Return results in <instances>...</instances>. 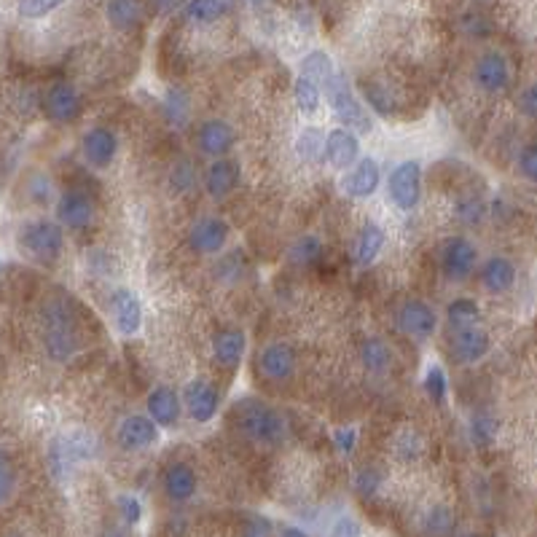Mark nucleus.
I'll use <instances>...</instances> for the list:
<instances>
[{
	"mask_svg": "<svg viewBox=\"0 0 537 537\" xmlns=\"http://www.w3.org/2000/svg\"><path fill=\"white\" fill-rule=\"evenodd\" d=\"M237 425L250 441H258V444H274L285 436L282 417L261 401L242 403L237 411Z\"/></svg>",
	"mask_w": 537,
	"mask_h": 537,
	"instance_id": "obj_1",
	"label": "nucleus"
},
{
	"mask_svg": "<svg viewBox=\"0 0 537 537\" xmlns=\"http://www.w3.org/2000/svg\"><path fill=\"white\" fill-rule=\"evenodd\" d=\"M325 94H328V102L333 108V113L347 124V126H355L358 132L368 134L374 129V121L371 116L366 113V108L358 102V97L352 94V89L347 86V81L342 75H333L328 83H325Z\"/></svg>",
	"mask_w": 537,
	"mask_h": 537,
	"instance_id": "obj_2",
	"label": "nucleus"
},
{
	"mask_svg": "<svg viewBox=\"0 0 537 537\" xmlns=\"http://www.w3.org/2000/svg\"><path fill=\"white\" fill-rule=\"evenodd\" d=\"M420 178H422V169L417 161H401L393 172H390V180H387V191H390V199L406 212V210H414L417 202H420Z\"/></svg>",
	"mask_w": 537,
	"mask_h": 537,
	"instance_id": "obj_3",
	"label": "nucleus"
},
{
	"mask_svg": "<svg viewBox=\"0 0 537 537\" xmlns=\"http://www.w3.org/2000/svg\"><path fill=\"white\" fill-rule=\"evenodd\" d=\"M22 245L35 256V258H56L62 253V231L54 226V223H46V221H35V223H27L22 229Z\"/></svg>",
	"mask_w": 537,
	"mask_h": 537,
	"instance_id": "obj_4",
	"label": "nucleus"
},
{
	"mask_svg": "<svg viewBox=\"0 0 537 537\" xmlns=\"http://www.w3.org/2000/svg\"><path fill=\"white\" fill-rule=\"evenodd\" d=\"M156 438H159L156 422L148 420V417H140V414L126 417V420L118 425V430H116V441H118V446L126 449V452H140V449L156 444Z\"/></svg>",
	"mask_w": 537,
	"mask_h": 537,
	"instance_id": "obj_5",
	"label": "nucleus"
},
{
	"mask_svg": "<svg viewBox=\"0 0 537 537\" xmlns=\"http://www.w3.org/2000/svg\"><path fill=\"white\" fill-rule=\"evenodd\" d=\"M441 266L449 280H465L476 266V247L463 237L449 239L441 253Z\"/></svg>",
	"mask_w": 537,
	"mask_h": 537,
	"instance_id": "obj_6",
	"label": "nucleus"
},
{
	"mask_svg": "<svg viewBox=\"0 0 537 537\" xmlns=\"http://www.w3.org/2000/svg\"><path fill=\"white\" fill-rule=\"evenodd\" d=\"M43 110L48 113V118L59 121V124H67L73 118H78L81 113V97L78 91L70 86V83H54L46 97H43Z\"/></svg>",
	"mask_w": 537,
	"mask_h": 537,
	"instance_id": "obj_7",
	"label": "nucleus"
},
{
	"mask_svg": "<svg viewBox=\"0 0 537 537\" xmlns=\"http://www.w3.org/2000/svg\"><path fill=\"white\" fill-rule=\"evenodd\" d=\"M436 325H438V317H436L433 307H428L422 301H406L398 309V328L406 336L425 339V336H430L436 331Z\"/></svg>",
	"mask_w": 537,
	"mask_h": 537,
	"instance_id": "obj_8",
	"label": "nucleus"
},
{
	"mask_svg": "<svg viewBox=\"0 0 537 537\" xmlns=\"http://www.w3.org/2000/svg\"><path fill=\"white\" fill-rule=\"evenodd\" d=\"M229 239V226L221 218H202L188 231V245L196 253H218Z\"/></svg>",
	"mask_w": 537,
	"mask_h": 537,
	"instance_id": "obj_9",
	"label": "nucleus"
},
{
	"mask_svg": "<svg viewBox=\"0 0 537 537\" xmlns=\"http://www.w3.org/2000/svg\"><path fill=\"white\" fill-rule=\"evenodd\" d=\"M258 368H261V374H264L266 379L282 382V379H288V377L293 374V368H296V355H293V350H290L288 344L274 342V344L264 347V352H261V358H258Z\"/></svg>",
	"mask_w": 537,
	"mask_h": 537,
	"instance_id": "obj_10",
	"label": "nucleus"
},
{
	"mask_svg": "<svg viewBox=\"0 0 537 537\" xmlns=\"http://www.w3.org/2000/svg\"><path fill=\"white\" fill-rule=\"evenodd\" d=\"M56 218L67 229H86L91 223V202L81 191H65L56 202Z\"/></svg>",
	"mask_w": 537,
	"mask_h": 537,
	"instance_id": "obj_11",
	"label": "nucleus"
},
{
	"mask_svg": "<svg viewBox=\"0 0 537 537\" xmlns=\"http://www.w3.org/2000/svg\"><path fill=\"white\" fill-rule=\"evenodd\" d=\"M186 406L191 420L196 422H210L218 411V393L210 382L196 379L186 387Z\"/></svg>",
	"mask_w": 537,
	"mask_h": 537,
	"instance_id": "obj_12",
	"label": "nucleus"
},
{
	"mask_svg": "<svg viewBox=\"0 0 537 537\" xmlns=\"http://www.w3.org/2000/svg\"><path fill=\"white\" fill-rule=\"evenodd\" d=\"M476 83L484 89V91H503L511 81V73H508V62L503 54L492 51V54H484L476 65Z\"/></svg>",
	"mask_w": 537,
	"mask_h": 537,
	"instance_id": "obj_13",
	"label": "nucleus"
},
{
	"mask_svg": "<svg viewBox=\"0 0 537 537\" xmlns=\"http://www.w3.org/2000/svg\"><path fill=\"white\" fill-rule=\"evenodd\" d=\"M116 148H118L116 134L105 126H91L83 134V156L94 167H108L116 156Z\"/></svg>",
	"mask_w": 537,
	"mask_h": 537,
	"instance_id": "obj_14",
	"label": "nucleus"
},
{
	"mask_svg": "<svg viewBox=\"0 0 537 537\" xmlns=\"http://www.w3.org/2000/svg\"><path fill=\"white\" fill-rule=\"evenodd\" d=\"M110 309H113L116 328H118L124 336L137 333V328H140V323H143V309H140V301H137V296H134L132 290H126V288L116 290V293H113Z\"/></svg>",
	"mask_w": 537,
	"mask_h": 537,
	"instance_id": "obj_15",
	"label": "nucleus"
},
{
	"mask_svg": "<svg viewBox=\"0 0 537 537\" xmlns=\"http://www.w3.org/2000/svg\"><path fill=\"white\" fill-rule=\"evenodd\" d=\"M487 352H489V333H487V331H481V328H471V331L455 333V342H452V358H455L460 366L476 363V360H481Z\"/></svg>",
	"mask_w": 537,
	"mask_h": 537,
	"instance_id": "obj_16",
	"label": "nucleus"
},
{
	"mask_svg": "<svg viewBox=\"0 0 537 537\" xmlns=\"http://www.w3.org/2000/svg\"><path fill=\"white\" fill-rule=\"evenodd\" d=\"M358 148H360V143H358V137L350 132V129H333L331 134H328V140H325V156H328V161L336 167V169H347V167H352L355 164V159H358Z\"/></svg>",
	"mask_w": 537,
	"mask_h": 537,
	"instance_id": "obj_17",
	"label": "nucleus"
},
{
	"mask_svg": "<svg viewBox=\"0 0 537 537\" xmlns=\"http://www.w3.org/2000/svg\"><path fill=\"white\" fill-rule=\"evenodd\" d=\"M148 414L161 428H175L180 420V398L169 387H156L148 395Z\"/></svg>",
	"mask_w": 537,
	"mask_h": 537,
	"instance_id": "obj_18",
	"label": "nucleus"
},
{
	"mask_svg": "<svg viewBox=\"0 0 537 537\" xmlns=\"http://www.w3.org/2000/svg\"><path fill=\"white\" fill-rule=\"evenodd\" d=\"M379 164L374 159H363L358 161V167L347 175L344 180V191L355 199H368L377 188H379Z\"/></svg>",
	"mask_w": 537,
	"mask_h": 537,
	"instance_id": "obj_19",
	"label": "nucleus"
},
{
	"mask_svg": "<svg viewBox=\"0 0 537 537\" xmlns=\"http://www.w3.org/2000/svg\"><path fill=\"white\" fill-rule=\"evenodd\" d=\"M199 148L210 156H223L231 143H234V132L226 121H204L199 129Z\"/></svg>",
	"mask_w": 537,
	"mask_h": 537,
	"instance_id": "obj_20",
	"label": "nucleus"
},
{
	"mask_svg": "<svg viewBox=\"0 0 537 537\" xmlns=\"http://www.w3.org/2000/svg\"><path fill=\"white\" fill-rule=\"evenodd\" d=\"M514 280H516V269H514V264H511L508 258H503V256L489 258V261L484 264V269H481V282H484V288L492 290V293H506V290L514 285Z\"/></svg>",
	"mask_w": 537,
	"mask_h": 537,
	"instance_id": "obj_21",
	"label": "nucleus"
},
{
	"mask_svg": "<svg viewBox=\"0 0 537 537\" xmlns=\"http://www.w3.org/2000/svg\"><path fill=\"white\" fill-rule=\"evenodd\" d=\"M237 180H239V169H237L234 161H215V164L207 167L204 188H207L210 196L221 199V196H226L237 186Z\"/></svg>",
	"mask_w": 537,
	"mask_h": 537,
	"instance_id": "obj_22",
	"label": "nucleus"
},
{
	"mask_svg": "<svg viewBox=\"0 0 537 537\" xmlns=\"http://www.w3.org/2000/svg\"><path fill=\"white\" fill-rule=\"evenodd\" d=\"M164 492H167V498H172L178 503L188 500L196 492V476H194V471L188 465H183V463L172 465L164 473Z\"/></svg>",
	"mask_w": 537,
	"mask_h": 537,
	"instance_id": "obj_23",
	"label": "nucleus"
},
{
	"mask_svg": "<svg viewBox=\"0 0 537 537\" xmlns=\"http://www.w3.org/2000/svg\"><path fill=\"white\" fill-rule=\"evenodd\" d=\"M212 350H215L218 363L226 366V368H231V366L239 363V358H242V352H245V333H242V331H234V328L221 331V333L215 336V342H212Z\"/></svg>",
	"mask_w": 537,
	"mask_h": 537,
	"instance_id": "obj_24",
	"label": "nucleus"
},
{
	"mask_svg": "<svg viewBox=\"0 0 537 537\" xmlns=\"http://www.w3.org/2000/svg\"><path fill=\"white\" fill-rule=\"evenodd\" d=\"M446 317H449V328H452L455 333H463V331L476 328V323H479V317H481V309H479V304L471 301V299H457V301L449 304Z\"/></svg>",
	"mask_w": 537,
	"mask_h": 537,
	"instance_id": "obj_25",
	"label": "nucleus"
},
{
	"mask_svg": "<svg viewBox=\"0 0 537 537\" xmlns=\"http://www.w3.org/2000/svg\"><path fill=\"white\" fill-rule=\"evenodd\" d=\"M382 247H385V231H382L379 226H366L363 234H360L358 242H355V250H352L355 264H360V266L371 264V261L379 256Z\"/></svg>",
	"mask_w": 537,
	"mask_h": 537,
	"instance_id": "obj_26",
	"label": "nucleus"
},
{
	"mask_svg": "<svg viewBox=\"0 0 537 537\" xmlns=\"http://www.w3.org/2000/svg\"><path fill=\"white\" fill-rule=\"evenodd\" d=\"M301 78L307 81H331L333 78V65H331V56L325 51H309L304 59H301Z\"/></svg>",
	"mask_w": 537,
	"mask_h": 537,
	"instance_id": "obj_27",
	"label": "nucleus"
},
{
	"mask_svg": "<svg viewBox=\"0 0 537 537\" xmlns=\"http://www.w3.org/2000/svg\"><path fill=\"white\" fill-rule=\"evenodd\" d=\"M360 358H363V366L371 371V374H387L390 371V350L385 347V342L379 339H368L363 342L360 347Z\"/></svg>",
	"mask_w": 537,
	"mask_h": 537,
	"instance_id": "obj_28",
	"label": "nucleus"
},
{
	"mask_svg": "<svg viewBox=\"0 0 537 537\" xmlns=\"http://www.w3.org/2000/svg\"><path fill=\"white\" fill-rule=\"evenodd\" d=\"M455 533V514L446 506H436L425 516V535L428 537H449Z\"/></svg>",
	"mask_w": 537,
	"mask_h": 537,
	"instance_id": "obj_29",
	"label": "nucleus"
},
{
	"mask_svg": "<svg viewBox=\"0 0 537 537\" xmlns=\"http://www.w3.org/2000/svg\"><path fill=\"white\" fill-rule=\"evenodd\" d=\"M325 140L328 137H323V132L320 129H315V126H309V129H304L301 134H299V156L304 159V161H320L323 159V153H325Z\"/></svg>",
	"mask_w": 537,
	"mask_h": 537,
	"instance_id": "obj_30",
	"label": "nucleus"
},
{
	"mask_svg": "<svg viewBox=\"0 0 537 537\" xmlns=\"http://www.w3.org/2000/svg\"><path fill=\"white\" fill-rule=\"evenodd\" d=\"M320 253H323V245H320V239H317V237H312V234H307V237H299V239L290 245V250H288L290 261H293V264H299V266H307V264L317 261V258H320Z\"/></svg>",
	"mask_w": 537,
	"mask_h": 537,
	"instance_id": "obj_31",
	"label": "nucleus"
},
{
	"mask_svg": "<svg viewBox=\"0 0 537 537\" xmlns=\"http://www.w3.org/2000/svg\"><path fill=\"white\" fill-rule=\"evenodd\" d=\"M293 94H296V105H299L301 113L312 116V113L317 110V105H320V91H317V86H315L312 81L299 78L296 86H293Z\"/></svg>",
	"mask_w": 537,
	"mask_h": 537,
	"instance_id": "obj_32",
	"label": "nucleus"
},
{
	"mask_svg": "<svg viewBox=\"0 0 537 537\" xmlns=\"http://www.w3.org/2000/svg\"><path fill=\"white\" fill-rule=\"evenodd\" d=\"M137 11H140L137 3H108L110 24L118 27V30H129L137 22Z\"/></svg>",
	"mask_w": 537,
	"mask_h": 537,
	"instance_id": "obj_33",
	"label": "nucleus"
},
{
	"mask_svg": "<svg viewBox=\"0 0 537 537\" xmlns=\"http://www.w3.org/2000/svg\"><path fill=\"white\" fill-rule=\"evenodd\" d=\"M471 436H473V441H476L479 446H487V444H492L495 436H498V422H495L489 414H476L473 422H471Z\"/></svg>",
	"mask_w": 537,
	"mask_h": 537,
	"instance_id": "obj_34",
	"label": "nucleus"
},
{
	"mask_svg": "<svg viewBox=\"0 0 537 537\" xmlns=\"http://www.w3.org/2000/svg\"><path fill=\"white\" fill-rule=\"evenodd\" d=\"M226 11V3H204V0H196V3H188L186 5V13L196 22H212L215 16H221Z\"/></svg>",
	"mask_w": 537,
	"mask_h": 537,
	"instance_id": "obj_35",
	"label": "nucleus"
},
{
	"mask_svg": "<svg viewBox=\"0 0 537 537\" xmlns=\"http://www.w3.org/2000/svg\"><path fill=\"white\" fill-rule=\"evenodd\" d=\"M167 116H169V121H175V124H183V121H186V116H188V100H186L183 91H178V89L167 91Z\"/></svg>",
	"mask_w": 537,
	"mask_h": 537,
	"instance_id": "obj_36",
	"label": "nucleus"
},
{
	"mask_svg": "<svg viewBox=\"0 0 537 537\" xmlns=\"http://www.w3.org/2000/svg\"><path fill=\"white\" fill-rule=\"evenodd\" d=\"M425 390H428V395H430L433 401L444 403V398H446V377H444V371H441L438 366H433V368L425 374Z\"/></svg>",
	"mask_w": 537,
	"mask_h": 537,
	"instance_id": "obj_37",
	"label": "nucleus"
},
{
	"mask_svg": "<svg viewBox=\"0 0 537 537\" xmlns=\"http://www.w3.org/2000/svg\"><path fill=\"white\" fill-rule=\"evenodd\" d=\"M379 487H382V473H379L377 468H368V471H363V473L355 479V489H358L360 498H371Z\"/></svg>",
	"mask_w": 537,
	"mask_h": 537,
	"instance_id": "obj_38",
	"label": "nucleus"
},
{
	"mask_svg": "<svg viewBox=\"0 0 537 537\" xmlns=\"http://www.w3.org/2000/svg\"><path fill=\"white\" fill-rule=\"evenodd\" d=\"M519 169L527 180L537 183V143L527 145L522 153H519Z\"/></svg>",
	"mask_w": 537,
	"mask_h": 537,
	"instance_id": "obj_39",
	"label": "nucleus"
},
{
	"mask_svg": "<svg viewBox=\"0 0 537 537\" xmlns=\"http://www.w3.org/2000/svg\"><path fill=\"white\" fill-rule=\"evenodd\" d=\"M172 183L178 191H188L194 186V164L188 161H180L175 169H172Z\"/></svg>",
	"mask_w": 537,
	"mask_h": 537,
	"instance_id": "obj_40",
	"label": "nucleus"
},
{
	"mask_svg": "<svg viewBox=\"0 0 537 537\" xmlns=\"http://www.w3.org/2000/svg\"><path fill=\"white\" fill-rule=\"evenodd\" d=\"M118 511H121V516L126 519V524H137V522H140V514H143L137 498H132V495H121V498H118Z\"/></svg>",
	"mask_w": 537,
	"mask_h": 537,
	"instance_id": "obj_41",
	"label": "nucleus"
},
{
	"mask_svg": "<svg viewBox=\"0 0 537 537\" xmlns=\"http://www.w3.org/2000/svg\"><path fill=\"white\" fill-rule=\"evenodd\" d=\"M242 537H272V524L264 516H253V519L245 522Z\"/></svg>",
	"mask_w": 537,
	"mask_h": 537,
	"instance_id": "obj_42",
	"label": "nucleus"
},
{
	"mask_svg": "<svg viewBox=\"0 0 537 537\" xmlns=\"http://www.w3.org/2000/svg\"><path fill=\"white\" fill-rule=\"evenodd\" d=\"M519 110H522L527 118H537V83L527 86V89L519 94Z\"/></svg>",
	"mask_w": 537,
	"mask_h": 537,
	"instance_id": "obj_43",
	"label": "nucleus"
},
{
	"mask_svg": "<svg viewBox=\"0 0 537 537\" xmlns=\"http://www.w3.org/2000/svg\"><path fill=\"white\" fill-rule=\"evenodd\" d=\"M331 537H360V524L350 516H342L333 530H331Z\"/></svg>",
	"mask_w": 537,
	"mask_h": 537,
	"instance_id": "obj_44",
	"label": "nucleus"
},
{
	"mask_svg": "<svg viewBox=\"0 0 537 537\" xmlns=\"http://www.w3.org/2000/svg\"><path fill=\"white\" fill-rule=\"evenodd\" d=\"M333 444H336L344 455H350V452L355 449V430H352V428L336 430V433H333Z\"/></svg>",
	"mask_w": 537,
	"mask_h": 537,
	"instance_id": "obj_45",
	"label": "nucleus"
},
{
	"mask_svg": "<svg viewBox=\"0 0 537 537\" xmlns=\"http://www.w3.org/2000/svg\"><path fill=\"white\" fill-rule=\"evenodd\" d=\"M54 8H56V3H19V11L27 16H43Z\"/></svg>",
	"mask_w": 537,
	"mask_h": 537,
	"instance_id": "obj_46",
	"label": "nucleus"
},
{
	"mask_svg": "<svg viewBox=\"0 0 537 537\" xmlns=\"http://www.w3.org/2000/svg\"><path fill=\"white\" fill-rule=\"evenodd\" d=\"M8 495H11V468L3 460V500H8Z\"/></svg>",
	"mask_w": 537,
	"mask_h": 537,
	"instance_id": "obj_47",
	"label": "nucleus"
},
{
	"mask_svg": "<svg viewBox=\"0 0 537 537\" xmlns=\"http://www.w3.org/2000/svg\"><path fill=\"white\" fill-rule=\"evenodd\" d=\"M280 537H309L304 530H296V527H290V530H285Z\"/></svg>",
	"mask_w": 537,
	"mask_h": 537,
	"instance_id": "obj_48",
	"label": "nucleus"
},
{
	"mask_svg": "<svg viewBox=\"0 0 537 537\" xmlns=\"http://www.w3.org/2000/svg\"><path fill=\"white\" fill-rule=\"evenodd\" d=\"M102 537H124V535H121L118 530H108V533H105V535H102Z\"/></svg>",
	"mask_w": 537,
	"mask_h": 537,
	"instance_id": "obj_49",
	"label": "nucleus"
},
{
	"mask_svg": "<svg viewBox=\"0 0 537 537\" xmlns=\"http://www.w3.org/2000/svg\"><path fill=\"white\" fill-rule=\"evenodd\" d=\"M457 537H479V535H473V533H465V535H457Z\"/></svg>",
	"mask_w": 537,
	"mask_h": 537,
	"instance_id": "obj_50",
	"label": "nucleus"
}]
</instances>
